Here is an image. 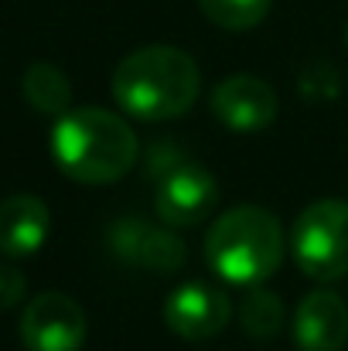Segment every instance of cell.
<instances>
[{
    "label": "cell",
    "instance_id": "15",
    "mask_svg": "<svg viewBox=\"0 0 348 351\" xmlns=\"http://www.w3.org/2000/svg\"><path fill=\"white\" fill-rule=\"evenodd\" d=\"M143 232H147V226H143L140 219H123V222H116L113 232H110L113 252L119 259H126V263H137V249H140Z\"/></svg>",
    "mask_w": 348,
    "mask_h": 351
},
{
    "label": "cell",
    "instance_id": "8",
    "mask_svg": "<svg viewBox=\"0 0 348 351\" xmlns=\"http://www.w3.org/2000/svg\"><path fill=\"white\" fill-rule=\"evenodd\" d=\"M212 117L232 133H259L277 119V93L259 75H229L212 89Z\"/></svg>",
    "mask_w": 348,
    "mask_h": 351
},
{
    "label": "cell",
    "instance_id": "6",
    "mask_svg": "<svg viewBox=\"0 0 348 351\" xmlns=\"http://www.w3.org/2000/svg\"><path fill=\"white\" fill-rule=\"evenodd\" d=\"M216 202H219L216 178L202 164H192V160H185L171 174H164L154 191V208H157L161 222L171 229L202 226L216 212Z\"/></svg>",
    "mask_w": 348,
    "mask_h": 351
},
{
    "label": "cell",
    "instance_id": "3",
    "mask_svg": "<svg viewBox=\"0 0 348 351\" xmlns=\"http://www.w3.org/2000/svg\"><path fill=\"white\" fill-rule=\"evenodd\" d=\"M287 252V235L273 212L259 205H239L222 212L205 235L209 269L232 287L266 283Z\"/></svg>",
    "mask_w": 348,
    "mask_h": 351
},
{
    "label": "cell",
    "instance_id": "13",
    "mask_svg": "<svg viewBox=\"0 0 348 351\" xmlns=\"http://www.w3.org/2000/svg\"><path fill=\"white\" fill-rule=\"evenodd\" d=\"M185 259H188V249L178 239V232H171V229H150L147 226V232L140 239V249H137V263L143 269L167 276V273H178L185 266Z\"/></svg>",
    "mask_w": 348,
    "mask_h": 351
},
{
    "label": "cell",
    "instance_id": "18",
    "mask_svg": "<svg viewBox=\"0 0 348 351\" xmlns=\"http://www.w3.org/2000/svg\"><path fill=\"white\" fill-rule=\"evenodd\" d=\"M345 48H348V27H345Z\"/></svg>",
    "mask_w": 348,
    "mask_h": 351
},
{
    "label": "cell",
    "instance_id": "5",
    "mask_svg": "<svg viewBox=\"0 0 348 351\" xmlns=\"http://www.w3.org/2000/svg\"><path fill=\"white\" fill-rule=\"evenodd\" d=\"M17 331L27 351H79L86 345V311L69 293L45 290L27 300Z\"/></svg>",
    "mask_w": 348,
    "mask_h": 351
},
{
    "label": "cell",
    "instance_id": "12",
    "mask_svg": "<svg viewBox=\"0 0 348 351\" xmlns=\"http://www.w3.org/2000/svg\"><path fill=\"white\" fill-rule=\"evenodd\" d=\"M283 321H287V311H283V300L266 290L263 283L259 287H246V297L239 304V324L242 331L253 338V341H270L283 331Z\"/></svg>",
    "mask_w": 348,
    "mask_h": 351
},
{
    "label": "cell",
    "instance_id": "11",
    "mask_svg": "<svg viewBox=\"0 0 348 351\" xmlns=\"http://www.w3.org/2000/svg\"><path fill=\"white\" fill-rule=\"evenodd\" d=\"M21 89H24V99L45 117L58 119L72 110V86H69L65 72L58 65H51V62H34L24 72Z\"/></svg>",
    "mask_w": 348,
    "mask_h": 351
},
{
    "label": "cell",
    "instance_id": "4",
    "mask_svg": "<svg viewBox=\"0 0 348 351\" xmlns=\"http://www.w3.org/2000/svg\"><path fill=\"white\" fill-rule=\"evenodd\" d=\"M294 263L308 280L338 283L348 276V202H311L290 229Z\"/></svg>",
    "mask_w": 348,
    "mask_h": 351
},
{
    "label": "cell",
    "instance_id": "9",
    "mask_svg": "<svg viewBox=\"0 0 348 351\" xmlns=\"http://www.w3.org/2000/svg\"><path fill=\"white\" fill-rule=\"evenodd\" d=\"M301 351H342L348 345V304L332 290H311L290 321Z\"/></svg>",
    "mask_w": 348,
    "mask_h": 351
},
{
    "label": "cell",
    "instance_id": "1",
    "mask_svg": "<svg viewBox=\"0 0 348 351\" xmlns=\"http://www.w3.org/2000/svg\"><path fill=\"white\" fill-rule=\"evenodd\" d=\"M202 93L198 65L174 45H143L130 51L113 72V99L143 123L185 117Z\"/></svg>",
    "mask_w": 348,
    "mask_h": 351
},
{
    "label": "cell",
    "instance_id": "2",
    "mask_svg": "<svg viewBox=\"0 0 348 351\" xmlns=\"http://www.w3.org/2000/svg\"><path fill=\"white\" fill-rule=\"evenodd\" d=\"M140 143L126 119L113 110L79 106L55 119L51 157L58 171L79 184H113L137 164Z\"/></svg>",
    "mask_w": 348,
    "mask_h": 351
},
{
    "label": "cell",
    "instance_id": "10",
    "mask_svg": "<svg viewBox=\"0 0 348 351\" xmlns=\"http://www.w3.org/2000/svg\"><path fill=\"white\" fill-rule=\"evenodd\" d=\"M51 232L48 205L34 195H10L0 202V252L17 259L45 245Z\"/></svg>",
    "mask_w": 348,
    "mask_h": 351
},
{
    "label": "cell",
    "instance_id": "16",
    "mask_svg": "<svg viewBox=\"0 0 348 351\" xmlns=\"http://www.w3.org/2000/svg\"><path fill=\"white\" fill-rule=\"evenodd\" d=\"M24 287H27L24 273L17 266H10V263H0V311L21 304L24 300Z\"/></svg>",
    "mask_w": 348,
    "mask_h": 351
},
{
    "label": "cell",
    "instance_id": "7",
    "mask_svg": "<svg viewBox=\"0 0 348 351\" xmlns=\"http://www.w3.org/2000/svg\"><path fill=\"white\" fill-rule=\"evenodd\" d=\"M232 321V300L222 287L212 283H185L164 300V324L185 341H209L226 331Z\"/></svg>",
    "mask_w": 348,
    "mask_h": 351
},
{
    "label": "cell",
    "instance_id": "14",
    "mask_svg": "<svg viewBox=\"0 0 348 351\" xmlns=\"http://www.w3.org/2000/svg\"><path fill=\"white\" fill-rule=\"evenodd\" d=\"M198 7L212 24L226 31H249L270 14L273 0H198Z\"/></svg>",
    "mask_w": 348,
    "mask_h": 351
},
{
    "label": "cell",
    "instance_id": "17",
    "mask_svg": "<svg viewBox=\"0 0 348 351\" xmlns=\"http://www.w3.org/2000/svg\"><path fill=\"white\" fill-rule=\"evenodd\" d=\"M178 164H185V157H181L171 143H154V147H150V167H147V171H150L154 181H161L164 174H171Z\"/></svg>",
    "mask_w": 348,
    "mask_h": 351
}]
</instances>
